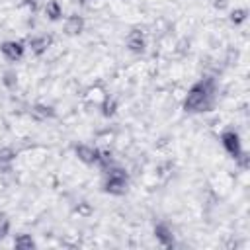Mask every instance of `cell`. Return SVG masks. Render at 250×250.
Listing matches in <instances>:
<instances>
[{
    "mask_svg": "<svg viewBox=\"0 0 250 250\" xmlns=\"http://www.w3.org/2000/svg\"><path fill=\"white\" fill-rule=\"evenodd\" d=\"M221 143H223V148H225L234 160L240 158V156L244 154V150H242V143H240V137H238L236 131H232V129L223 131V133H221Z\"/></svg>",
    "mask_w": 250,
    "mask_h": 250,
    "instance_id": "3957f363",
    "label": "cell"
},
{
    "mask_svg": "<svg viewBox=\"0 0 250 250\" xmlns=\"http://www.w3.org/2000/svg\"><path fill=\"white\" fill-rule=\"evenodd\" d=\"M74 154L84 164H96L98 158H100V148L90 146V145H76L74 146Z\"/></svg>",
    "mask_w": 250,
    "mask_h": 250,
    "instance_id": "8992f818",
    "label": "cell"
},
{
    "mask_svg": "<svg viewBox=\"0 0 250 250\" xmlns=\"http://www.w3.org/2000/svg\"><path fill=\"white\" fill-rule=\"evenodd\" d=\"M84 96H86V100L90 104H96V105H102V102L107 98V94H105V90L102 86H90Z\"/></svg>",
    "mask_w": 250,
    "mask_h": 250,
    "instance_id": "8fae6325",
    "label": "cell"
},
{
    "mask_svg": "<svg viewBox=\"0 0 250 250\" xmlns=\"http://www.w3.org/2000/svg\"><path fill=\"white\" fill-rule=\"evenodd\" d=\"M154 236H156V240H158L164 248H172V246H174V232H172V229H170L166 223H158V225L154 227Z\"/></svg>",
    "mask_w": 250,
    "mask_h": 250,
    "instance_id": "52a82bcc",
    "label": "cell"
},
{
    "mask_svg": "<svg viewBox=\"0 0 250 250\" xmlns=\"http://www.w3.org/2000/svg\"><path fill=\"white\" fill-rule=\"evenodd\" d=\"M25 4H27L31 10H35V8H37V4H39V0H25Z\"/></svg>",
    "mask_w": 250,
    "mask_h": 250,
    "instance_id": "d6986e66",
    "label": "cell"
},
{
    "mask_svg": "<svg viewBox=\"0 0 250 250\" xmlns=\"http://www.w3.org/2000/svg\"><path fill=\"white\" fill-rule=\"evenodd\" d=\"M18 152L12 146H4L0 148V172H10L12 170V162L16 160Z\"/></svg>",
    "mask_w": 250,
    "mask_h": 250,
    "instance_id": "30bf717a",
    "label": "cell"
},
{
    "mask_svg": "<svg viewBox=\"0 0 250 250\" xmlns=\"http://www.w3.org/2000/svg\"><path fill=\"white\" fill-rule=\"evenodd\" d=\"M27 45H29L31 53L39 57V55H43V53L49 49V45H51V37H49V35H37V37H31V39L27 41Z\"/></svg>",
    "mask_w": 250,
    "mask_h": 250,
    "instance_id": "9c48e42d",
    "label": "cell"
},
{
    "mask_svg": "<svg viewBox=\"0 0 250 250\" xmlns=\"http://www.w3.org/2000/svg\"><path fill=\"white\" fill-rule=\"evenodd\" d=\"M84 25H86V21H84V18L82 16H78V14H72V16H68L66 20H64V33L66 35H80L82 31H84Z\"/></svg>",
    "mask_w": 250,
    "mask_h": 250,
    "instance_id": "ba28073f",
    "label": "cell"
},
{
    "mask_svg": "<svg viewBox=\"0 0 250 250\" xmlns=\"http://www.w3.org/2000/svg\"><path fill=\"white\" fill-rule=\"evenodd\" d=\"M33 115L39 117V119H53L55 117V109L51 105H45V104H35L33 105Z\"/></svg>",
    "mask_w": 250,
    "mask_h": 250,
    "instance_id": "4fadbf2b",
    "label": "cell"
},
{
    "mask_svg": "<svg viewBox=\"0 0 250 250\" xmlns=\"http://www.w3.org/2000/svg\"><path fill=\"white\" fill-rule=\"evenodd\" d=\"M246 16H248V10H246V8H234V10L230 12V21H232L234 25H240L242 21H246Z\"/></svg>",
    "mask_w": 250,
    "mask_h": 250,
    "instance_id": "2e32d148",
    "label": "cell"
},
{
    "mask_svg": "<svg viewBox=\"0 0 250 250\" xmlns=\"http://www.w3.org/2000/svg\"><path fill=\"white\" fill-rule=\"evenodd\" d=\"M14 246L20 248V250H31V248H35L37 244H35V240L31 238V234H18V236L14 238Z\"/></svg>",
    "mask_w": 250,
    "mask_h": 250,
    "instance_id": "5bb4252c",
    "label": "cell"
},
{
    "mask_svg": "<svg viewBox=\"0 0 250 250\" xmlns=\"http://www.w3.org/2000/svg\"><path fill=\"white\" fill-rule=\"evenodd\" d=\"M129 188V176L119 166H109L104 178V191L111 195H123Z\"/></svg>",
    "mask_w": 250,
    "mask_h": 250,
    "instance_id": "7a4b0ae2",
    "label": "cell"
},
{
    "mask_svg": "<svg viewBox=\"0 0 250 250\" xmlns=\"http://www.w3.org/2000/svg\"><path fill=\"white\" fill-rule=\"evenodd\" d=\"M45 16H47L51 21L61 20V18H62V8H61V4H59L57 0H49V2L45 4Z\"/></svg>",
    "mask_w": 250,
    "mask_h": 250,
    "instance_id": "7c38bea8",
    "label": "cell"
},
{
    "mask_svg": "<svg viewBox=\"0 0 250 250\" xmlns=\"http://www.w3.org/2000/svg\"><path fill=\"white\" fill-rule=\"evenodd\" d=\"M2 82L6 84V88H10V90H12V88L18 84V74H16L14 70H6V72H4V78H2Z\"/></svg>",
    "mask_w": 250,
    "mask_h": 250,
    "instance_id": "ac0fdd59",
    "label": "cell"
},
{
    "mask_svg": "<svg viewBox=\"0 0 250 250\" xmlns=\"http://www.w3.org/2000/svg\"><path fill=\"white\" fill-rule=\"evenodd\" d=\"M213 105H215V80L213 78H203L195 82L184 100V109L188 113L209 111Z\"/></svg>",
    "mask_w": 250,
    "mask_h": 250,
    "instance_id": "6da1fadb",
    "label": "cell"
},
{
    "mask_svg": "<svg viewBox=\"0 0 250 250\" xmlns=\"http://www.w3.org/2000/svg\"><path fill=\"white\" fill-rule=\"evenodd\" d=\"M8 234H10V219H8V215L0 213V240L6 238Z\"/></svg>",
    "mask_w": 250,
    "mask_h": 250,
    "instance_id": "e0dca14e",
    "label": "cell"
},
{
    "mask_svg": "<svg viewBox=\"0 0 250 250\" xmlns=\"http://www.w3.org/2000/svg\"><path fill=\"white\" fill-rule=\"evenodd\" d=\"M0 53L4 55V59H8L10 62H18L23 59L25 55V47L21 41H4L0 45Z\"/></svg>",
    "mask_w": 250,
    "mask_h": 250,
    "instance_id": "277c9868",
    "label": "cell"
},
{
    "mask_svg": "<svg viewBox=\"0 0 250 250\" xmlns=\"http://www.w3.org/2000/svg\"><path fill=\"white\" fill-rule=\"evenodd\" d=\"M125 45H127V49H129L131 53H137V55L145 53V49H146V39H145V33H143L141 29H131V31L127 33Z\"/></svg>",
    "mask_w": 250,
    "mask_h": 250,
    "instance_id": "5b68a950",
    "label": "cell"
},
{
    "mask_svg": "<svg viewBox=\"0 0 250 250\" xmlns=\"http://www.w3.org/2000/svg\"><path fill=\"white\" fill-rule=\"evenodd\" d=\"M115 109H117V102L107 96V98L102 102V113H104L105 117H111V115L115 113Z\"/></svg>",
    "mask_w": 250,
    "mask_h": 250,
    "instance_id": "9a60e30c",
    "label": "cell"
}]
</instances>
